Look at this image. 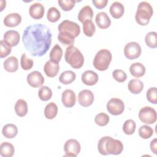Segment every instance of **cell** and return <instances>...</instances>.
Returning <instances> with one entry per match:
<instances>
[{
    "mask_svg": "<svg viewBox=\"0 0 157 157\" xmlns=\"http://www.w3.org/2000/svg\"><path fill=\"white\" fill-rule=\"evenodd\" d=\"M52 34L50 29L43 24L27 26L23 31L22 41L25 48L33 56L40 57L49 50Z\"/></svg>",
    "mask_w": 157,
    "mask_h": 157,
    "instance_id": "cell-1",
    "label": "cell"
},
{
    "mask_svg": "<svg viewBox=\"0 0 157 157\" xmlns=\"http://www.w3.org/2000/svg\"><path fill=\"white\" fill-rule=\"evenodd\" d=\"M98 150L99 153L102 155L109 154L118 155L122 152L123 145L118 139H113L110 136H104L99 139L98 144Z\"/></svg>",
    "mask_w": 157,
    "mask_h": 157,
    "instance_id": "cell-2",
    "label": "cell"
},
{
    "mask_svg": "<svg viewBox=\"0 0 157 157\" xmlns=\"http://www.w3.org/2000/svg\"><path fill=\"white\" fill-rule=\"evenodd\" d=\"M64 58L72 68L76 69L82 67L84 63L83 55L77 48L73 45L66 48Z\"/></svg>",
    "mask_w": 157,
    "mask_h": 157,
    "instance_id": "cell-3",
    "label": "cell"
},
{
    "mask_svg": "<svg viewBox=\"0 0 157 157\" xmlns=\"http://www.w3.org/2000/svg\"><path fill=\"white\" fill-rule=\"evenodd\" d=\"M153 13V7L150 4L146 1H142L137 6L135 15L136 21L139 25L145 26L148 24Z\"/></svg>",
    "mask_w": 157,
    "mask_h": 157,
    "instance_id": "cell-4",
    "label": "cell"
},
{
    "mask_svg": "<svg viewBox=\"0 0 157 157\" xmlns=\"http://www.w3.org/2000/svg\"><path fill=\"white\" fill-rule=\"evenodd\" d=\"M112 59V53L109 50L101 49L97 52L94 58L93 66L98 71H105L109 68Z\"/></svg>",
    "mask_w": 157,
    "mask_h": 157,
    "instance_id": "cell-5",
    "label": "cell"
},
{
    "mask_svg": "<svg viewBox=\"0 0 157 157\" xmlns=\"http://www.w3.org/2000/svg\"><path fill=\"white\" fill-rule=\"evenodd\" d=\"M139 118L145 124H153L156 121V112L153 108L150 106L144 107L139 110Z\"/></svg>",
    "mask_w": 157,
    "mask_h": 157,
    "instance_id": "cell-6",
    "label": "cell"
},
{
    "mask_svg": "<svg viewBox=\"0 0 157 157\" xmlns=\"http://www.w3.org/2000/svg\"><path fill=\"white\" fill-rule=\"evenodd\" d=\"M58 31H63L67 33L75 38L77 37L80 33V26L72 21L65 20L61 22L58 26Z\"/></svg>",
    "mask_w": 157,
    "mask_h": 157,
    "instance_id": "cell-7",
    "label": "cell"
},
{
    "mask_svg": "<svg viewBox=\"0 0 157 157\" xmlns=\"http://www.w3.org/2000/svg\"><path fill=\"white\" fill-rule=\"evenodd\" d=\"M141 47L136 42H130L126 44L124 48V54L129 59H135L139 58L141 54Z\"/></svg>",
    "mask_w": 157,
    "mask_h": 157,
    "instance_id": "cell-8",
    "label": "cell"
},
{
    "mask_svg": "<svg viewBox=\"0 0 157 157\" xmlns=\"http://www.w3.org/2000/svg\"><path fill=\"white\" fill-rule=\"evenodd\" d=\"M107 111L113 115L121 114L124 110V104L120 99L114 98L110 99L107 103Z\"/></svg>",
    "mask_w": 157,
    "mask_h": 157,
    "instance_id": "cell-9",
    "label": "cell"
},
{
    "mask_svg": "<svg viewBox=\"0 0 157 157\" xmlns=\"http://www.w3.org/2000/svg\"><path fill=\"white\" fill-rule=\"evenodd\" d=\"M80 144L76 139H69L64 145V150L65 152L64 156L76 157L80 153Z\"/></svg>",
    "mask_w": 157,
    "mask_h": 157,
    "instance_id": "cell-10",
    "label": "cell"
},
{
    "mask_svg": "<svg viewBox=\"0 0 157 157\" xmlns=\"http://www.w3.org/2000/svg\"><path fill=\"white\" fill-rule=\"evenodd\" d=\"M94 101V94L91 90H83L78 93V102L84 107L90 106Z\"/></svg>",
    "mask_w": 157,
    "mask_h": 157,
    "instance_id": "cell-11",
    "label": "cell"
},
{
    "mask_svg": "<svg viewBox=\"0 0 157 157\" xmlns=\"http://www.w3.org/2000/svg\"><path fill=\"white\" fill-rule=\"evenodd\" d=\"M44 81L45 80L43 75L37 71H33L27 75V82L28 84L33 88L41 86L44 84Z\"/></svg>",
    "mask_w": 157,
    "mask_h": 157,
    "instance_id": "cell-12",
    "label": "cell"
},
{
    "mask_svg": "<svg viewBox=\"0 0 157 157\" xmlns=\"http://www.w3.org/2000/svg\"><path fill=\"white\" fill-rule=\"evenodd\" d=\"M19 33L15 30H9L4 34V41L10 47L17 45L20 42Z\"/></svg>",
    "mask_w": 157,
    "mask_h": 157,
    "instance_id": "cell-13",
    "label": "cell"
},
{
    "mask_svg": "<svg viewBox=\"0 0 157 157\" xmlns=\"http://www.w3.org/2000/svg\"><path fill=\"white\" fill-rule=\"evenodd\" d=\"M61 101L66 107H72L76 102V96L75 93L69 89L64 90L61 96Z\"/></svg>",
    "mask_w": 157,
    "mask_h": 157,
    "instance_id": "cell-14",
    "label": "cell"
},
{
    "mask_svg": "<svg viewBox=\"0 0 157 157\" xmlns=\"http://www.w3.org/2000/svg\"><path fill=\"white\" fill-rule=\"evenodd\" d=\"M44 7L41 3L39 2H35L31 4L29 9L30 16L36 20L42 18L44 15Z\"/></svg>",
    "mask_w": 157,
    "mask_h": 157,
    "instance_id": "cell-15",
    "label": "cell"
},
{
    "mask_svg": "<svg viewBox=\"0 0 157 157\" xmlns=\"http://www.w3.org/2000/svg\"><path fill=\"white\" fill-rule=\"evenodd\" d=\"M82 82L88 86H93L97 83L99 80L98 75L94 71L88 70L85 71L82 75Z\"/></svg>",
    "mask_w": 157,
    "mask_h": 157,
    "instance_id": "cell-16",
    "label": "cell"
},
{
    "mask_svg": "<svg viewBox=\"0 0 157 157\" xmlns=\"http://www.w3.org/2000/svg\"><path fill=\"white\" fill-rule=\"evenodd\" d=\"M59 71V66L58 63H55L52 60L47 61L44 66V71L48 77H55L58 74Z\"/></svg>",
    "mask_w": 157,
    "mask_h": 157,
    "instance_id": "cell-17",
    "label": "cell"
},
{
    "mask_svg": "<svg viewBox=\"0 0 157 157\" xmlns=\"http://www.w3.org/2000/svg\"><path fill=\"white\" fill-rule=\"evenodd\" d=\"M98 26L101 29L108 28L111 25V20L107 14L104 12H99L95 18Z\"/></svg>",
    "mask_w": 157,
    "mask_h": 157,
    "instance_id": "cell-18",
    "label": "cell"
},
{
    "mask_svg": "<svg viewBox=\"0 0 157 157\" xmlns=\"http://www.w3.org/2000/svg\"><path fill=\"white\" fill-rule=\"evenodd\" d=\"M21 21V17L18 13H12L7 15L4 19V24L7 27H15Z\"/></svg>",
    "mask_w": 157,
    "mask_h": 157,
    "instance_id": "cell-19",
    "label": "cell"
},
{
    "mask_svg": "<svg viewBox=\"0 0 157 157\" xmlns=\"http://www.w3.org/2000/svg\"><path fill=\"white\" fill-rule=\"evenodd\" d=\"M124 6L120 2H113L110 7V13L113 18L118 19L121 18L124 14Z\"/></svg>",
    "mask_w": 157,
    "mask_h": 157,
    "instance_id": "cell-20",
    "label": "cell"
},
{
    "mask_svg": "<svg viewBox=\"0 0 157 157\" xmlns=\"http://www.w3.org/2000/svg\"><path fill=\"white\" fill-rule=\"evenodd\" d=\"M93 13L94 12L92 8L89 6H85L80 9L77 18L78 20L83 23L86 20H91Z\"/></svg>",
    "mask_w": 157,
    "mask_h": 157,
    "instance_id": "cell-21",
    "label": "cell"
},
{
    "mask_svg": "<svg viewBox=\"0 0 157 157\" xmlns=\"http://www.w3.org/2000/svg\"><path fill=\"white\" fill-rule=\"evenodd\" d=\"M129 72L133 77L139 78L144 75L145 73V67L140 63H134L130 66Z\"/></svg>",
    "mask_w": 157,
    "mask_h": 157,
    "instance_id": "cell-22",
    "label": "cell"
},
{
    "mask_svg": "<svg viewBox=\"0 0 157 157\" xmlns=\"http://www.w3.org/2000/svg\"><path fill=\"white\" fill-rule=\"evenodd\" d=\"M5 70L9 72H14L18 69V59L15 56H10L4 61Z\"/></svg>",
    "mask_w": 157,
    "mask_h": 157,
    "instance_id": "cell-23",
    "label": "cell"
},
{
    "mask_svg": "<svg viewBox=\"0 0 157 157\" xmlns=\"http://www.w3.org/2000/svg\"><path fill=\"white\" fill-rule=\"evenodd\" d=\"M2 133L5 137L7 139H13L18 134V128L13 124H6L2 128Z\"/></svg>",
    "mask_w": 157,
    "mask_h": 157,
    "instance_id": "cell-24",
    "label": "cell"
},
{
    "mask_svg": "<svg viewBox=\"0 0 157 157\" xmlns=\"http://www.w3.org/2000/svg\"><path fill=\"white\" fill-rule=\"evenodd\" d=\"M128 88L132 94H139L144 89V83L139 79H132L129 82Z\"/></svg>",
    "mask_w": 157,
    "mask_h": 157,
    "instance_id": "cell-25",
    "label": "cell"
},
{
    "mask_svg": "<svg viewBox=\"0 0 157 157\" xmlns=\"http://www.w3.org/2000/svg\"><path fill=\"white\" fill-rule=\"evenodd\" d=\"M14 109L18 116L20 117L25 116L27 114L28 110L27 102L24 99H18L15 104Z\"/></svg>",
    "mask_w": 157,
    "mask_h": 157,
    "instance_id": "cell-26",
    "label": "cell"
},
{
    "mask_svg": "<svg viewBox=\"0 0 157 157\" xmlns=\"http://www.w3.org/2000/svg\"><path fill=\"white\" fill-rule=\"evenodd\" d=\"M15 152L13 145L8 142H4L0 145V154L2 157H12Z\"/></svg>",
    "mask_w": 157,
    "mask_h": 157,
    "instance_id": "cell-27",
    "label": "cell"
},
{
    "mask_svg": "<svg viewBox=\"0 0 157 157\" xmlns=\"http://www.w3.org/2000/svg\"><path fill=\"white\" fill-rule=\"evenodd\" d=\"M57 113L58 106L55 102H51L45 106L44 109V115L46 118L49 120L53 119L56 116Z\"/></svg>",
    "mask_w": 157,
    "mask_h": 157,
    "instance_id": "cell-28",
    "label": "cell"
},
{
    "mask_svg": "<svg viewBox=\"0 0 157 157\" xmlns=\"http://www.w3.org/2000/svg\"><path fill=\"white\" fill-rule=\"evenodd\" d=\"M76 78L75 74L72 71H66L63 72L59 77V82L64 85H69L73 82Z\"/></svg>",
    "mask_w": 157,
    "mask_h": 157,
    "instance_id": "cell-29",
    "label": "cell"
},
{
    "mask_svg": "<svg viewBox=\"0 0 157 157\" xmlns=\"http://www.w3.org/2000/svg\"><path fill=\"white\" fill-rule=\"evenodd\" d=\"M74 39L75 37L73 36L66 32L60 31L58 35V41H59L62 44L67 45L68 47L72 45L74 43Z\"/></svg>",
    "mask_w": 157,
    "mask_h": 157,
    "instance_id": "cell-30",
    "label": "cell"
},
{
    "mask_svg": "<svg viewBox=\"0 0 157 157\" xmlns=\"http://www.w3.org/2000/svg\"><path fill=\"white\" fill-rule=\"evenodd\" d=\"M63 56V50L61 47L58 45L56 44L51 50L50 52V59L52 61L58 63Z\"/></svg>",
    "mask_w": 157,
    "mask_h": 157,
    "instance_id": "cell-31",
    "label": "cell"
},
{
    "mask_svg": "<svg viewBox=\"0 0 157 157\" xmlns=\"http://www.w3.org/2000/svg\"><path fill=\"white\" fill-rule=\"evenodd\" d=\"M83 31L85 36L92 37L96 31V27L92 20H86L83 23Z\"/></svg>",
    "mask_w": 157,
    "mask_h": 157,
    "instance_id": "cell-32",
    "label": "cell"
},
{
    "mask_svg": "<svg viewBox=\"0 0 157 157\" xmlns=\"http://www.w3.org/2000/svg\"><path fill=\"white\" fill-rule=\"evenodd\" d=\"M145 41L148 47L151 48L157 47V34L155 31L147 33L145 37Z\"/></svg>",
    "mask_w": 157,
    "mask_h": 157,
    "instance_id": "cell-33",
    "label": "cell"
},
{
    "mask_svg": "<svg viewBox=\"0 0 157 157\" xmlns=\"http://www.w3.org/2000/svg\"><path fill=\"white\" fill-rule=\"evenodd\" d=\"M60 17H61V13L59 11V10L55 7H52L48 10L47 18L49 21L52 23L56 22L57 21L59 20Z\"/></svg>",
    "mask_w": 157,
    "mask_h": 157,
    "instance_id": "cell-34",
    "label": "cell"
},
{
    "mask_svg": "<svg viewBox=\"0 0 157 157\" xmlns=\"http://www.w3.org/2000/svg\"><path fill=\"white\" fill-rule=\"evenodd\" d=\"M38 96L43 101H48L52 96V91L47 86H43L38 91Z\"/></svg>",
    "mask_w": 157,
    "mask_h": 157,
    "instance_id": "cell-35",
    "label": "cell"
},
{
    "mask_svg": "<svg viewBox=\"0 0 157 157\" xmlns=\"http://www.w3.org/2000/svg\"><path fill=\"white\" fill-rule=\"evenodd\" d=\"M136 123L132 119L127 120L124 121L123 125V131L127 135L132 134L136 130Z\"/></svg>",
    "mask_w": 157,
    "mask_h": 157,
    "instance_id": "cell-36",
    "label": "cell"
},
{
    "mask_svg": "<svg viewBox=\"0 0 157 157\" xmlns=\"http://www.w3.org/2000/svg\"><path fill=\"white\" fill-rule=\"evenodd\" d=\"M153 134V129L148 125H142L139 129V136L144 139H147L151 137Z\"/></svg>",
    "mask_w": 157,
    "mask_h": 157,
    "instance_id": "cell-37",
    "label": "cell"
},
{
    "mask_svg": "<svg viewBox=\"0 0 157 157\" xmlns=\"http://www.w3.org/2000/svg\"><path fill=\"white\" fill-rule=\"evenodd\" d=\"M109 120L110 118L108 115L101 112L96 115L94 118V122L99 126H104L109 123Z\"/></svg>",
    "mask_w": 157,
    "mask_h": 157,
    "instance_id": "cell-38",
    "label": "cell"
},
{
    "mask_svg": "<svg viewBox=\"0 0 157 157\" xmlns=\"http://www.w3.org/2000/svg\"><path fill=\"white\" fill-rule=\"evenodd\" d=\"M34 61L32 59L27 57L26 53H23L21 56L20 65L23 70L28 71L31 69L33 66Z\"/></svg>",
    "mask_w": 157,
    "mask_h": 157,
    "instance_id": "cell-39",
    "label": "cell"
},
{
    "mask_svg": "<svg viewBox=\"0 0 157 157\" xmlns=\"http://www.w3.org/2000/svg\"><path fill=\"white\" fill-rule=\"evenodd\" d=\"M77 1L74 0H58V3L64 11H69L74 7Z\"/></svg>",
    "mask_w": 157,
    "mask_h": 157,
    "instance_id": "cell-40",
    "label": "cell"
},
{
    "mask_svg": "<svg viewBox=\"0 0 157 157\" xmlns=\"http://www.w3.org/2000/svg\"><path fill=\"white\" fill-rule=\"evenodd\" d=\"M146 97L147 100L153 104H157V89L156 87H151L150 88L146 94Z\"/></svg>",
    "mask_w": 157,
    "mask_h": 157,
    "instance_id": "cell-41",
    "label": "cell"
},
{
    "mask_svg": "<svg viewBox=\"0 0 157 157\" xmlns=\"http://www.w3.org/2000/svg\"><path fill=\"white\" fill-rule=\"evenodd\" d=\"M112 76L117 82L120 83L124 82L127 78L126 74L124 71L121 69L114 70L112 73Z\"/></svg>",
    "mask_w": 157,
    "mask_h": 157,
    "instance_id": "cell-42",
    "label": "cell"
},
{
    "mask_svg": "<svg viewBox=\"0 0 157 157\" xmlns=\"http://www.w3.org/2000/svg\"><path fill=\"white\" fill-rule=\"evenodd\" d=\"M0 57L3 58L8 56L12 52V48L8 46L3 40L0 41Z\"/></svg>",
    "mask_w": 157,
    "mask_h": 157,
    "instance_id": "cell-43",
    "label": "cell"
},
{
    "mask_svg": "<svg viewBox=\"0 0 157 157\" xmlns=\"http://www.w3.org/2000/svg\"><path fill=\"white\" fill-rule=\"evenodd\" d=\"M92 2L97 9H101L104 8L107 6L108 1L107 0H93Z\"/></svg>",
    "mask_w": 157,
    "mask_h": 157,
    "instance_id": "cell-44",
    "label": "cell"
},
{
    "mask_svg": "<svg viewBox=\"0 0 157 157\" xmlns=\"http://www.w3.org/2000/svg\"><path fill=\"white\" fill-rule=\"evenodd\" d=\"M150 147V149L152 151V152L154 154L156 155L157 154V141H156V138L151 141Z\"/></svg>",
    "mask_w": 157,
    "mask_h": 157,
    "instance_id": "cell-45",
    "label": "cell"
}]
</instances>
